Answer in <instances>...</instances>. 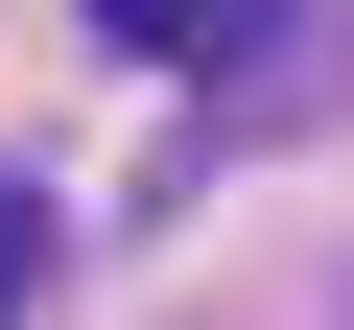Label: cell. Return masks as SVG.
Here are the masks:
<instances>
[{
  "mask_svg": "<svg viewBox=\"0 0 354 330\" xmlns=\"http://www.w3.org/2000/svg\"><path fill=\"white\" fill-rule=\"evenodd\" d=\"M24 283H48V213H24V189H0V307H24Z\"/></svg>",
  "mask_w": 354,
  "mask_h": 330,
  "instance_id": "cell-2",
  "label": "cell"
},
{
  "mask_svg": "<svg viewBox=\"0 0 354 330\" xmlns=\"http://www.w3.org/2000/svg\"><path fill=\"white\" fill-rule=\"evenodd\" d=\"M95 24H118V48H189V24H213V0H95Z\"/></svg>",
  "mask_w": 354,
  "mask_h": 330,
  "instance_id": "cell-1",
  "label": "cell"
}]
</instances>
